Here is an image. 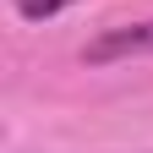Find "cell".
Segmentation results:
<instances>
[{
  "mask_svg": "<svg viewBox=\"0 0 153 153\" xmlns=\"http://www.w3.org/2000/svg\"><path fill=\"white\" fill-rule=\"evenodd\" d=\"M137 55H153V16L126 22V27H104L99 38H88L82 66H115V60H137Z\"/></svg>",
  "mask_w": 153,
  "mask_h": 153,
  "instance_id": "cell-1",
  "label": "cell"
},
{
  "mask_svg": "<svg viewBox=\"0 0 153 153\" xmlns=\"http://www.w3.org/2000/svg\"><path fill=\"white\" fill-rule=\"evenodd\" d=\"M11 6H16L22 22H49V16H60L66 6H76V0H11Z\"/></svg>",
  "mask_w": 153,
  "mask_h": 153,
  "instance_id": "cell-2",
  "label": "cell"
}]
</instances>
